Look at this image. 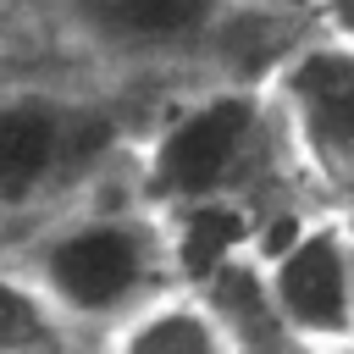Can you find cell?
<instances>
[{"label": "cell", "instance_id": "1", "mask_svg": "<svg viewBox=\"0 0 354 354\" xmlns=\"http://www.w3.org/2000/svg\"><path fill=\"white\" fill-rule=\"evenodd\" d=\"M17 260L61 310L72 337L94 343H105L138 304L177 282L166 216L149 199H138L133 166L100 183L94 194L61 205L55 216L33 221Z\"/></svg>", "mask_w": 354, "mask_h": 354}, {"label": "cell", "instance_id": "2", "mask_svg": "<svg viewBox=\"0 0 354 354\" xmlns=\"http://www.w3.org/2000/svg\"><path fill=\"white\" fill-rule=\"evenodd\" d=\"M271 171L293 177V160L277 100L260 77H199V88L171 100L133 149V188L155 210H177L194 199L254 205Z\"/></svg>", "mask_w": 354, "mask_h": 354}, {"label": "cell", "instance_id": "3", "mask_svg": "<svg viewBox=\"0 0 354 354\" xmlns=\"http://www.w3.org/2000/svg\"><path fill=\"white\" fill-rule=\"evenodd\" d=\"M55 39L100 72L155 77V72H199V77H260L254 44L282 28H304L310 17L254 11L243 0H55L44 17Z\"/></svg>", "mask_w": 354, "mask_h": 354}, {"label": "cell", "instance_id": "4", "mask_svg": "<svg viewBox=\"0 0 354 354\" xmlns=\"http://www.w3.org/2000/svg\"><path fill=\"white\" fill-rule=\"evenodd\" d=\"M133 122L94 88L0 83V221H44L133 166Z\"/></svg>", "mask_w": 354, "mask_h": 354}, {"label": "cell", "instance_id": "5", "mask_svg": "<svg viewBox=\"0 0 354 354\" xmlns=\"http://www.w3.org/2000/svg\"><path fill=\"white\" fill-rule=\"evenodd\" d=\"M266 88L310 205L354 216V44L310 22L277 55Z\"/></svg>", "mask_w": 354, "mask_h": 354}, {"label": "cell", "instance_id": "6", "mask_svg": "<svg viewBox=\"0 0 354 354\" xmlns=\"http://www.w3.org/2000/svg\"><path fill=\"white\" fill-rule=\"evenodd\" d=\"M254 254L266 266L277 315L293 348H348L354 343V216L348 210H271L260 216Z\"/></svg>", "mask_w": 354, "mask_h": 354}, {"label": "cell", "instance_id": "7", "mask_svg": "<svg viewBox=\"0 0 354 354\" xmlns=\"http://www.w3.org/2000/svg\"><path fill=\"white\" fill-rule=\"evenodd\" d=\"M105 348H122V354H232V337H227L216 304L194 282H171L149 304H138L105 337Z\"/></svg>", "mask_w": 354, "mask_h": 354}, {"label": "cell", "instance_id": "8", "mask_svg": "<svg viewBox=\"0 0 354 354\" xmlns=\"http://www.w3.org/2000/svg\"><path fill=\"white\" fill-rule=\"evenodd\" d=\"M199 293L216 304L232 348H293V337H288V326H282V315H277L266 266H260L254 249L221 260V266L199 282Z\"/></svg>", "mask_w": 354, "mask_h": 354}, {"label": "cell", "instance_id": "9", "mask_svg": "<svg viewBox=\"0 0 354 354\" xmlns=\"http://www.w3.org/2000/svg\"><path fill=\"white\" fill-rule=\"evenodd\" d=\"M77 343L61 310L44 299V288L28 277V266L11 254L0 260V354H44Z\"/></svg>", "mask_w": 354, "mask_h": 354}, {"label": "cell", "instance_id": "10", "mask_svg": "<svg viewBox=\"0 0 354 354\" xmlns=\"http://www.w3.org/2000/svg\"><path fill=\"white\" fill-rule=\"evenodd\" d=\"M310 22H315L321 33L354 44V0H315V17H310Z\"/></svg>", "mask_w": 354, "mask_h": 354}, {"label": "cell", "instance_id": "11", "mask_svg": "<svg viewBox=\"0 0 354 354\" xmlns=\"http://www.w3.org/2000/svg\"><path fill=\"white\" fill-rule=\"evenodd\" d=\"M254 11H282V17H315V0H243Z\"/></svg>", "mask_w": 354, "mask_h": 354}, {"label": "cell", "instance_id": "12", "mask_svg": "<svg viewBox=\"0 0 354 354\" xmlns=\"http://www.w3.org/2000/svg\"><path fill=\"white\" fill-rule=\"evenodd\" d=\"M0 11L6 17H50L55 0H0Z\"/></svg>", "mask_w": 354, "mask_h": 354}, {"label": "cell", "instance_id": "13", "mask_svg": "<svg viewBox=\"0 0 354 354\" xmlns=\"http://www.w3.org/2000/svg\"><path fill=\"white\" fill-rule=\"evenodd\" d=\"M348 277H354V254H348ZM348 299H354V288H348Z\"/></svg>", "mask_w": 354, "mask_h": 354}]
</instances>
